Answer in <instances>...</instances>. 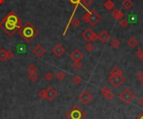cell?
<instances>
[{
  "mask_svg": "<svg viewBox=\"0 0 143 119\" xmlns=\"http://www.w3.org/2000/svg\"><path fill=\"white\" fill-rule=\"evenodd\" d=\"M22 27L21 19L15 13L11 12L0 22V27L8 36H13Z\"/></svg>",
  "mask_w": 143,
  "mask_h": 119,
  "instance_id": "obj_1",
  "label": "cell"
},
{
  "mask_svg": "<svg viewBox=\"0 0 143 119\" xmlns=\"http://www.w3.org/2000/svg\"><path fill=\"white\" fill-rule=\"evenodd\" d=\"M18 34L26 43H29L39 34V31L31 22H27L18 29Z\"/></svg>",
  "mask_w": 143,
  "mask_h": 119,
  "instance_id": "obj_2",
  "label": "cell"
},
{
  "mask_svg": "<svg viewBox=\"0 0 143 119\" xmlns=\"http://www.w3.org/2000/svg\"><path fill=\"white\" fill-rule=\"evenodd\" d=\"M65 117L68 119H85L86 117V114L79 106L75 105L70 111L67 112V113L65 114Z\"/></svg>",
  "mask_w": 143,
  "mask_h": 119,
  "instance_id": "obj_3",
  "label": "cell"
},
{
  "mask_svg": "<svg viewBox=\"0 0 143 119\" xmlns=\"http://www.w3.org/2000/svg\"><path fill=\"white\" fill-rule=\"evenodd\" d=\"M119 97L125 104H129V103H131L133 100H134L135 94L133 93L129 88H126L121 94H120Z\"/></svg>",
  "mask_w": 143,
  "mask_h": 119,
  "instance_id": "obj_4",
  "label": "cell"
},
{
  "mask_svg": "<svg viewBox=\"0 0 143 119\" xmlns=\"http://www.w3.org/2000/svg\"><path fill=\"white\" fill-rule=\"evenodd\" d=\"M79 100H80V102L83 104L86 105L93 100V96L88 90H84L79 96Z\"/></svg>",
  "mask_w": 143,
  "mask_h": 119,
  "instance_id": "obj_5",
  "label": "cell"
},
{
  "mask_svg": "<svg viewBox=\"0 0 143 119\" xmlns=\"http://www.w3.org/2000/svg\"><path fill=\"white\" fill-rule=\"evenodd\" d=\"M109 82L111 83L115 88H119L120 86H121L124 82L126 81V77H124L123 75H121V76H117V77H111L110 76L109 77Z\"/></svg>",
  "mask_w": 143,
  "mask_h": 119,
  "instance_id": "obj_6",
  "label": "cell"
},
{
  "mask_svg": "<svg viewBox=\"0 0 143 119\" xmlns=\"http://www.w3.org/2000/svg\"><path fill=\"white\" fill-rule=\"evenodd\" d=\"M90 22L89 24L91 26H95L101 20V17L95 9H92L90 12Z\"/></svg>",
  "mask_w": 143,
  "mask_h": 119,
  "instance_id": "obj_7",
  "label": "cell"
},
{
  "mask_svg": "<svg viewBox=\"0 0 143 119\" xmlns=\"http://www.w3.org/2000/svg\"><path fill=\"white\" fill-rule=\"evenodd\" d=\"M53 53L57 57H61L62 55L65 53V48H64L60 43H58L54 46L52 49Z\"/></svg>",
  "mask_w": 143,
  "mask_h": 119,
  "instance_id": "obj_8",
  "label": "cell"
},
{
  "mask_svg": "<svg viewBox=\"0 0 143 119\" xmlns=\"http://www.w3.org/2000/svg\"><path fill=\"white\" fill-rule=\"evenodd\" d=\"M46 92H47V99H48V101H49V102L53 101L58 96L57 91L54 88H52V87H49L47 90H46Z\"/></svg>",
  "mask_w": 143,
  "mask_h": 119,
  "instance_id": "obj_9",
  "label": "cell"
},
{
  "mask_svg": "<svg viewBox=\"0 0 143 119\" xmlns=\"http://www.w3.org/2000/svg\"><path fill=\"white\" fill-rule=\"evenodd\" d=\"M94 33H95L90 29H87L82 33V38H84V40L86 41V42L90 43L92 40V38H93Z\"/></svg>",
  "mask_w": 143,
  "mask_h": 119,
  "instance_id": "obj_10",
  "label": "cell"
},
{
  "mask_svg": "<svg viewBox=\"0 0 143 119\" xmlns=\"http://www.w3.org/2000/svg\"><path fill=\"white\" fill-rule=\"evenodd\" d=\"M70 58L74 61H80L83 58V53L79 49H75L70 53Z\"/></svg>",
  "mask_w": 143,
  "mask_h": 119,
  "instance_id": "obj_11",
  "label": "cell"
},
{
  "mask_svg": "<svg viewBox=\"0 0 143 119\" xmlns=\"http://www.w3.org/2000/svg\"><path fill=\"white\" fill-rule=\"evenodd\" d=\"M33 53L36 57L41 58L43 55L45 53V49L44 48L43 46L41 45H37L36 47L33 49Z\"/></svg>",
  "mask_w": 143,
  "mask_h": 119,
  "instance_id": "obj_12",
  "label": "cell"
},
{
  "mask_svg": "<svg viewBox=\"0 0 143 119\" xmlns=\"http://www.w3.org/2000/svg\"><path fill=\"white\" fill-rule=\"evenodd\" d=\"M110 39V34L106 31L104 30L98 35V40H100L102 43H106Z\"/></svg>",
  "mask_w": 143,
  "mask_h": 119,
  "instance_id": "obj_13",
  "label": "cell"
},
{
  "mask_svg": "<svg viewBox=\"0 0 143 119\" xmlns=\"http://www.w3.org/2000/svg\"><path fill=\"white\" fill-rule=\"evenodd\" d=\"M111 16L116 20H121V18H123L124 17V13L123 12H121L119 8H115L114 10L111 12Z\"/></svg>",
  "mask_w": 143,
  "mask_h": 119,
  "instance_id": "obj_14",
  "label": "cell"
},
{
  "mask_svg": "<svg viewBox=\"0 0 143 119\" xmlns=\"http://www.w3.org/2000/svg\"><path fill=\"white\" fill-rule=\"evenodd\" d=\"M138 43H139V42H138V40L135 38V37H132V38H131L127 41L128 46H129V47L132 48H135L138 45Z\"/></svg>",
  "mask_w": 143,
  "mask_h": 119,
  "instance_id": "obj_15",
  "label": "cell"
},
{
  "mask_svg": "<svg viewBox=\"0 0 143 119\" xmlns=\"http://www.w3.org/2000/svg\"><path fill=\"white\" fill-rule=\"evenodd\" d=\"M110 75L111 77H117V76H121L122 75L121 71L117 67H114L110 72Z\"/></svg>",
  "mask_w": 143,
  "mask_h": 119,
  "instance_id": "obj_16",
  "label": "cell"
},
{
  "mask_svg": "<svg viewBox=\"0 0 143 119\" xmlns=\"http://www.w3.org/2000/svg\"><path fill=\"white\" fill-rule=\"evenodd\" d=\"M132 6H133V3L131 0H124L122 3V7L125 9H126V10L131 9Z\"/></svg>",
  "mask_w": 143,
  "mask_h": 119,
  "instance_id": "obj_17",
  "label": "cell"
},
{
  "mask_svg": "<svg viewBox=\"0 0 143 119\" xmlns=\"http://www.w3.org/2000/svg\"><path fill=\"white\" fill-rule=\"evenodd\" d=\"M104 6L105 8L107 9V10H112V9L114 8L115 7V4L112 1H110V0H106V1L104 3Z\"/></svg>",
  "mask_w": 143,
  "mask_h": 119,
  "instance_id": "obj_18",
  "label": "cell"
},
{
  "mask_svg": "<svg viewBox=\"0 0 143 119\" xmlns=\"http://www.w3.org/2000/svg\"><path fill=\"white\" fill-rule=\"evenodd\" d=\"M6 50L4 48H2L0 50V61L1 62H4L5 60H7V58H6Z\"/></svg>",
  "mask_w": 143,
  "mask_h": 119,
  "instance_id": "obj_19",
  "label": "cell"
},
{
  "mask_svg": "<svg viewBox=\"0 0 143 119\" xmlns=\"http://www.w3.org/2000/svg\"><path fill=\"white\" fill-rule=\"evenodd\" d=\"M110 45H111V47L113 48H117L120 47V45H121V42H120L117 38H114L111 42H110Z\"/></svg>",
  "mask_w": 143,
  "mask_h": 119,
  "instance_id": "obj_20",
  "label": "cell"
},
{
  "mask_svg": "<svg viewBox=\"0 0 143 119\" xmlns=\"http://www.w3.org/2000/svg\"><path fill=\"white\" fill-rule=\"evenodd\" d=\"M72 67L75 68V70H79L82 67V63L80 61H74L72 63Z\"/></svg>",
  "mask_w": 143,
  "mask_h": 119,
  "instance_id": "obj_21",
  "label": "cell"
},
{
  "mask_svg": "<svg viewBox=\"0 0 143 119\" xmlns=\"http://www.w3.org/2000/svg\"><path fill=\"white\" fill-rule=\"evenodd\" d=\"M29 79L31 82H35L37 80L39 79V75H38V74H36V72H34V73H30V74L29 75Z\"/></svg>",
  "mask_w": 143,
  "mask_h": 119,
  "instance_id": "obj_22",
  "label": "cell"
},
{
  "mask_svg": "<svg viewBox=\"0 0 143 119\" xmlns=\"http://www.w3.org/2000/svg\"><path fill=\"white\" fill-rule=\"evenodd\" d=\"M27 71L29 73H34L37 71V67L34 65V64H30V65L27 67Z\"/></svg>",
  "mask_w": 143,
  "mask_h": 119,
  "instance_id": "obj_23",
  "label": "cell"
},
{
  "mask_svg": "<svg viewBox=\"0 0 143 119\" xmlns=\"http://www.w3.org/2000/svg\"><path fill=\"white\" fill-rule=\"evenodd\" d=\"M39 97L41 98V99H47V92L44 89H42L39 93Z\"/></svg>",
  "mask_w": 143,
  "mask_h": 119,
  "instance_id": "obj_24",
  "label": "cell"
},
{
  "mask_svg": "<svg viewBox=\"0 0 143 119\" xmlns=\"http://www.w3.org/2000/svg\"><path fill=\"white\" fill-rule=\"evenodd\" d=\"M129 24V22L127 21V19H126V18H121V21H120V25H121V27H123V29H126V27L128 26Z\"/></svg>",
  "mask_w": 143,
  "mask_h": 119,
  "instance_id": "obj_25",
  "label": "cell"
},
{
  "mask_svg": "<svg viewBox=\"0 0 143 119\" xmlns=\"http://www.w3.org/2000/svg\"><path fill=\"white\" fill-rule=\"evenodd\" d=\"M53 78H54V75H53L50 72H48L47 73H45V75H44V79H45L46 81L50 82Z\"/></svg>",
  "mask_w": 143,
  "mask_h": 119,
  "instance_id": "obj_26",
  "label": "cell"
},
{
  "mask_svg": "<svg viewBox=\"0 0 143 119\" xmlns=\"http://www.w3.org/2000/svg\"><path fill=\"white\" fill-rule=\"evenodd\" d=\"M72 81H73V82L75 84H76V85H78V84H80V82H82V78L80 77H79V76H75L72 78Z\"/></svg>",
  "mask_w": 143,
  "mask_h": 119,
  "instance_id": "obj_27",
  "label": "cell"
},
{
  "mask_svg": "<svg viewBox=\"0 0 143 119\" xmlns=\"http://www.w3.org/2000/svg\"><path fill=\"white\" fill-rule=\"evenodd\" d=\"M64 77H65V74H64V72H59L57 74H56V78L59 80V81H62Z\"/></svg>",
  "mask_w": 143,
  "mask_h": 119,
  "instance_id": "obj_28",
  "label": "cell"
},
{
  "mask_svg": "<svg viewBox=\"0 0 143 119\" xmlns=\"http://www.w3.org/2000/svg\"><path fill=\"white\" fill-rule=\"evenodd\" d=\"M94 48H95V46H94V44H93V43H87V44H86V46H85V49H86L88 52H90V53L93 51Z\"/></svg>",
  "mask_w": 143,
  "mask_h": 119,
  "instance_id": "obj_29",
  "label": "cell"
},
{
  "mask_svg": "<svg viewBox=\"0 0 143 119\" xmlns=\"http://www.w3.org/2000/svg\"><path fill=\"white\" fill-rule=\"evenodd\" d=\"M110 90L107 88V87H103V88L100 89V93L102 94V95L104 96V97H105V96L108 93H110Z\"/></svg>",
  "mask_w": 143,
  "mask_h": 119,
  "instance_id": "obj_30",
  "label": "cell"
},
{
  "mask_svg": "<svg viewBox=\"0 0 143 119\" xmlns=\"http://www.w3.org/2000/svg\"><path fill=\"white\" fill-rule=\"evenodd\" d=\"M13 52L11 51V50H8V51L6 52V58L7 59H8V60H10V59H12L13 58Z\"/></svg>",
  "mask_w": 143,
  "mask_h": 119,
  "instance_id": "obj_31",
  "label": "cell"
},
{
  "mask_svg": "<svg viewBox=\"0 0 143 119\" xmlns=\"http://www.w3.org/2000/svg\"><path fill=\"white\" fill-rule=\"evenodd\" d=\"M82 3L83 5L85 7H89L90 6L92 3H93V0H82Z\"/></svg>",
  "mask_w": 143,
  "mask_h": 119,
  "instance_id": "obj_32",
  "label": "cell"
},
{
  "mask_svg": "<svg viewBox=\"0 0 143 119\" xmlns=\"http://www.w3.org/2000/svg\"><path fill=\"white\" fill-rule=\"evenodd\" d=\"M82 19L84 20L85 22H90V13H85V14L82 16Z\"/></svg>",
  "mask_w": 143,
  "mask_h": 119,
  "instance_id": "obj_33",
  "label": "cell"
},
{
  "mask_svg": "<svg viewBox=\"0 0 143 119\" xmlns=\"http://www.w3.org/2000/svg\"><path fill=\"white\" fill-rule=\"evenodd\" d=\"M105 98H106L107 100H110H110H112V99L114 98V93H112L111 91H110V93H108L105 96Z\"/></svg>",
  "mask_w": 143,
  "mask_h": 119,
  "instance_id": "obj_34",
  "label": "cell"
},
{
  "mask_svg": "<svg viewBox=\"0 0 143 119\" xmlns=\"http://www.w3.org/2000/svg\"><path fill=\"white\" fill-rule=\"evenodd\" d=\"M69 1H70L72 4H74V5H79L82 0H69Z\"/></svg>",
  "mask_w": 143,
  "mask_h": 119,
  "instance_id": "obj_35",
  "label": "cell"
},
{
  "mask_svg": "<svg viewBox=\"0 0 143 119\" xmlns=\"http://www.w3.org/2000/svg\"><path fill=\"white\" fill-rule=\"evenodd\" d=\"M143 54V50L141 49V48H140V49H138L137 51L136 52V55L138 57V58H141V55Z\"/></svg>",
  "mask_w": 143,
  "mask_h": 119,
  "instance_id": "obj_36",
  "label": "cell"
},
{
  "mask_svg": "<svg viewBox=\"0 0 143 119\" xmlns=\"http://www.w3.org/2000/svg\"><path fill=\"white\" fill-rule=\"evenodd\" d=\"M136 77H137V78L139 79V80L142 81V80H143V72L141 71V72H138V73H137V75H136Z\"/></svg>",
  "mask_w": 143,
  "mask_h": 119,
  "instance_id": "obj_37",
  "label": "cell"
},
{
  "mask_svg": "<svg viewBox=\"0 0 143 119\" xmlns=\"http://www.w3.org/2000/svg\"><path fill=\"white\" fill-rule=\"evenodd\" d=\"M97 40H98V35L96 34V33H94L93 38H92V40H91V42H96Z\"/></svg>",
  "mask_w": 143,
  "mask_h": 119,
  "instance_id": "obj_38",
  "label": "cell"
},
{
  "mask_svg": "<svg viewBox=\"0 0 143 119\" xmlns=\"http://www.w3.org/2000/svg\"><path fill=\"white\" fill-rule=\"evenodd\" d=\"M138 102H139V103L141 104V106L143 107V97H141V98L139 99V101H138Z\"/></svg>",
  "mask_w": 143,
  "mask_h": 119,
  "instance_id": "obj_39",
  "label": "cell"
},
{
  "mask_svg": "<svg viewBox=\"0 0 143 119\" xmlns=\"http://www.w3.org/2000/svg\"><path fill=\"white\" fill-rule=\"evenodd\" d=\"M136 119H143V112H141V113Z\"/></svg>",
  "mask_w": 143,
  "mask_h": 119,
  "instance_id": "obj_40",
  "label": "cell"
},
{
  "mask_svg": "<svg viewBox=\"0 0 143 119\" xmlns=\"http://www.w3.org/2000/svg\"><path fill=\"white\" fill-rule=\"evenodd\" d=\"M140 59H141V62H142V63H143V54H142V55H141V58H140Z\"/></svg>",
  "mask_w": 143,
  "mask_h": 119,
  "instance_id": "obj_41",
  "label": "cell"
},
{
  "mask_svg": "<svg viewBox=\"0 0 143 119\" xmlns=\"http://www.w3.org/2000/svg\"><path fill=\"white\" fill-rule=\"evenodd\" d=\"M4 1H5V0H0V4H2Z\"/></svg>",
  "mask_w": 143,
  "mask_h": 119,
  "instance_id": "obj_42",
  "label": "cell"
},
{
  "mask_svg": "<svg viewBox=\"0 0 143 119\" xmlns=\"http://www.w3.org/2000/svg\"><path fill=\"white\" fill-rule=\"evenodd\" d=\"M141 86L143 87V80H142V81H141Z\"/></svg>",
  "mask_w": 143,
  "mask_h": 119,
  "instance_id": "obj_43",
  "label": "cell"
},
{
  "mask_svg": "<svg viewBox=\"0 0 143 119\" xmlns=\"http://www.w3.org/2000/svg\"><path fill=\"white\" fill-rule=\"evenodd\" d=\"M110 119H116V118H114V117H111V118H110Z\"/></svg>",
  "mask_w": 143,
  "mask_h": 119,
  "instance_id": "obj_44",
  "label": "cell"
},
{
  "mask_svg": "<svg viewBox=\"0 0 143 119\" xmlns=\"http://www.w3.org/2000/svg\"><path fill=\"white\" fill-rule=\"evenodd\" d=\"M33 119H36V118H33Z\"/></svg>",
  "mask_w": 143,
  "mask_h": 119,
  "instance_id": "obj_45",
  "label": "cell"
}]
</instances>
